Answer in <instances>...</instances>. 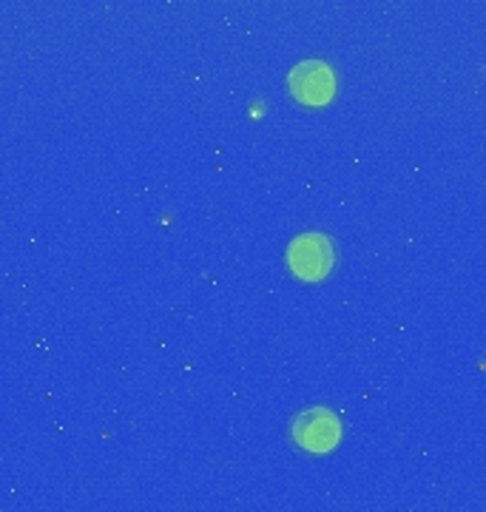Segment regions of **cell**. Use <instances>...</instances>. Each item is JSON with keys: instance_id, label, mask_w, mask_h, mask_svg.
Masks as SVG:
<instances>
[{"instance_id": "obj_1", "label": "cell", "mask_w": 486, "mask_h": 512, "mask_svg": "<svg viewBox=\"0 0 486 512\" xmlns=\"http://www.w3.org/2000/svg\"><path fill=\"white\" fill-rule=\"evenodd\" d=\"M290 439L305 453H330L342 439V421L327 407H307L290 421Z\"/></svg>"}, {"instance_id": "obj_2", "label": "cell", "mask_w": 486, "mask_h": 512, "mask_svg": "<svg viewBox=\"0 0 486 512\" xmlns=\"http://www.w3.org/2000/svg\"><path fill=\"white\" fill-rule=\"evenodd\" d=\"M336 245L333 239L324 237L319 231H307L290 242L288 265L293 276L305 279V282H322L333 274L336 268Z\"/></svg>"}, {"instance_id": "obj_3", "label": "cell", "mask_w": 486, "mask_h": 512, "mask_svg": "<svg viewBox=\"0 0 486 512\" xmlns=\"http://www.w3.org/2000/svg\"><path fill=\"white\" fill-rule=\"evenodd\" d=\"M290 94L305 106H324L336 94V74L324 60H305L288 77Z\"/></svg>"}]
</instances>
